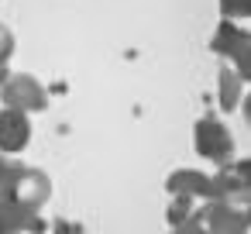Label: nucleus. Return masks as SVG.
<instances>
[{
  "label": "nucleus",
  "mask_w": 251,
  "mask_h": 234,
  "mask_svg": "<svg viewBox=\"0 0 251 234\" xmlns=\"http://www.w3.org/2000/svg\"><path fill=\"white\" fill-rule=\"evenodd\" d=\"M0 200H14L21 207H31V210H42L49 200H52V179L45 169H31V165H18L7 172L4 186H0Z\"/></svg>",
  "instance_id": "obj_1"
},
{
  "label": "nucleus",
  "mask_w": 251,
  "mask_h": 234,
  "mask_svg": "<svg viewBox=\"0 0 251 234\" xmlns=\"http://www.w3.org/2000/svg\"><path fill=\"white\" fill-rule=\"evenodd\" d=\"M193 145H196V155L206 158V162H213V165H227L237 155L230 128L220 117H210V114L193 124Z\"/></svg>",
  "instance_id": "obj_2"
},
{
  "label": "nucleus",
  "mask_w": 251,
  "mask_h": 234,
  "mask_svg": "<svg viewBox=\"0 0 251 234\" xmlns=\"http://www.w3.org/2000/svg\"><path fill=\"white\" fill-rule=\"evenodd\" d=\"M210 200L248 207V200H251V162L234 158L227 165H217V172H210Z\"/></svg>",
  "instance_id": "obj_3"
},
{
  "label": "nucleus",
  "mask_w": 251,
  "mask_h": 234,
  "mask_svg": "<svg viewBox=\"0 0 251 234\" xmlns=\"http://www.w3.org/2000/svg\"><path fill=\"white\" fill-rule=\"evenodd\" d=\"M0 107H11L21 114H38L49 107V90L31 73H7V79L0 83Z\"/></svg>",
  "instance_id": "obj_4"
},
{
  "label": "nucleus",
  "mask_w": 251,
  "mask_h": 234,
  "mask_svg": "<svg viewBox=\"0 0 251 234\" xmlns=\"http://www.w3.org/2000/svg\"><path fill=\"white\" fill-rule=\"evenodd\" d=\"M210 49L217 52V55H224L227 59V66L241 76V79H248V73H251V35H248V28L244 25H234V21H224L220 18V25H217V35L210 38Z\"/></svg>",
  "instance_id": "obj_5"
},
{
  "label": "nucleus",
  "mask_w": 251,
  "mask_h": 234,
  "mask_svg": "<svg viewBox=\"0 0 251 234\" xmlns=\"http://www.w3.org/2000/svg\"><path fill=\"white\" fill-rule=\"evenodd\" d=\"M196 220L206 234H248V207L224 203V200H206L196 207Z\"/></svg>",
  "instance_id": "obj_6"
},
{
  "label": "nucleus",
  "mask_w": 251,
  "mask_h": 234,
  "mask_svg": "<svg viewBox=\"0 0 251 234\" xmlns=\"http://www.w3.org/2000/svg\"><path fill=\"white\" fill-rule=\"evenodd\" d=\"M0 234H49L42 210L21 207L14 200H0Z\"/></svg>",
  "instance_id": "obj_7"
},
{
  "label": "nucleus",
  "mask_w": 251,
  "mask_h": 234,
  "mask_svg": "<svg viewBox=\"0 0 251 234\" xmlns=\"http://www.w3.org/2000/svg\"><path fill=\"white\" fill-rule=\"evenodd\" d=\"M31 141V121L21 110L0 107V155H21Z\"/></svg>",
  "instance_id": "obj_8"
},
{
  "label": "nucleus",
  "mask_w": 251,
  "mask_h": 234,
  "mask_svg": "<svg viewBox=\"0 0 251 234\" xmlns=\"http://www.w3.org/2000/svg\"><path fill=\"white\" fill-rule=\"evenodd\" d=\"M165 189L169 196H189V200H210V172H200V169H176L169 172L165 179Z\"/></svg>",
  "instance_id": "obj_9"
},
{
  "label": "nucleus",
  "mask_w": 251,
  "mask_h": 234,
  "mask_svg": "<svg viewBox=\"0 0 251 234\" xmlns=\"http://www.w3.org/2000/svg\"><path fill=\"white\" fill-rule=\"evenodd\" d=\"M244 86H248V79H241L230 66L220 69V76H217V100H220V110H224V114H234V110L241 107Z\"/></svg>",
  "instance_id": "obj_10"
},
{
  "label": "nucleus",
  "mask_w": 251,
  "mask_h": 234,
  "mask_svg": "<svg viewBox=\"0 0 251 234\" xmlns=\"http://www.w3.org/2000/svg\"><path fill=\"white\" fill-rule=\"evenodd\" d=\"M196 203H200V200L172 196V200H169V207H165V220H169V227H176V224H182V220L196 217Z\"/></svg>",
  "instance_id": "obj_11"
},
{
  "label": "nucleus",
  "mask_w": 251,
  "mask_h": 234,
  "mask_svg": "<svg viewBox=\"0 0 251 234\" xmlns=\"http://www.w3.org/2000/svg\"><path fill=\"white\" fill-rule=\"evenodd\" d=\"M248 14H251V0H220V18H224V21L244 25Z\"/></svg>",
  "instance_id": "obj_12"
},
{
  "label": "nucleus",
  "mask_w": 251,
  "mask_h": 234,
  "mask_svg": "<svg viewBox=\"0 0 251 234\" xmlns=\"http://www.w3.org/2000/svg\"><path fill=\"white\" fill-rule=\"evenodd\" d=\"M14 31L7 28V25H0V66H7L11 62V55H14Z\"/></svg>",
  "instance_id": "obj_13"
},
{
  "label": "nucleus",
  "mask_w": 251,
  "mask_h": 234,
  "mask_svg": "<svg viewBox=\"0 0 251 234\" xmlns=\"http://www.w3.org/2000/svg\"><path fill=\"white\" fill-rule=\"evenodd\" d=\"M169 234H206L203 227H200V220L196 217H189V220H182V224H176Z\"/></svg>",
  "instance_id": "obj_14"
},
{
  "label": "nucleus",
  "mask_w": 251,
  "mask_h": 234,
  "mask_svg": "<svg viewBox=\"0 0 251 234\" xmlns=\"http://www.w3.org/2000/svg\"><path fill=\"white\" fill-rule=\"evenodd\" d=\"M49 231L52 234H83L79 224H69V220H55V224H49Z\"/></svg>",
  "instance_id": "obj_15"
},
{
  "label": "nucleus",
  "mask_w": 251,
  "mask_h": 234,
  "mask_svg": "<svg viewBox=\"0 0 251 234\" xmlns=\"http://www.w3.org/2000/svg\"><path fill=\"white\" fill-rule=\"evenodd\" d=\"M11 169H14V158L11 155H0V186H4V179H7Z\"/></svg>",
  "instance_id": "obj_16"
},
{
  "label": "nucleus",
  "mask_w": 251,
  "mask_h": 234,
  "mask_svg": "<svg viewBox=\"0 0 251 234\" xmlns=\"http://www.w3.org/2000/svg\"><path fill=\"white\" fill-rule=\"evenodd\" d=\"M7 73H11L7 66H0V83H4V79H7Z\"/></svg>",
  "instance_id": "obj_17"
}]
</instances>
